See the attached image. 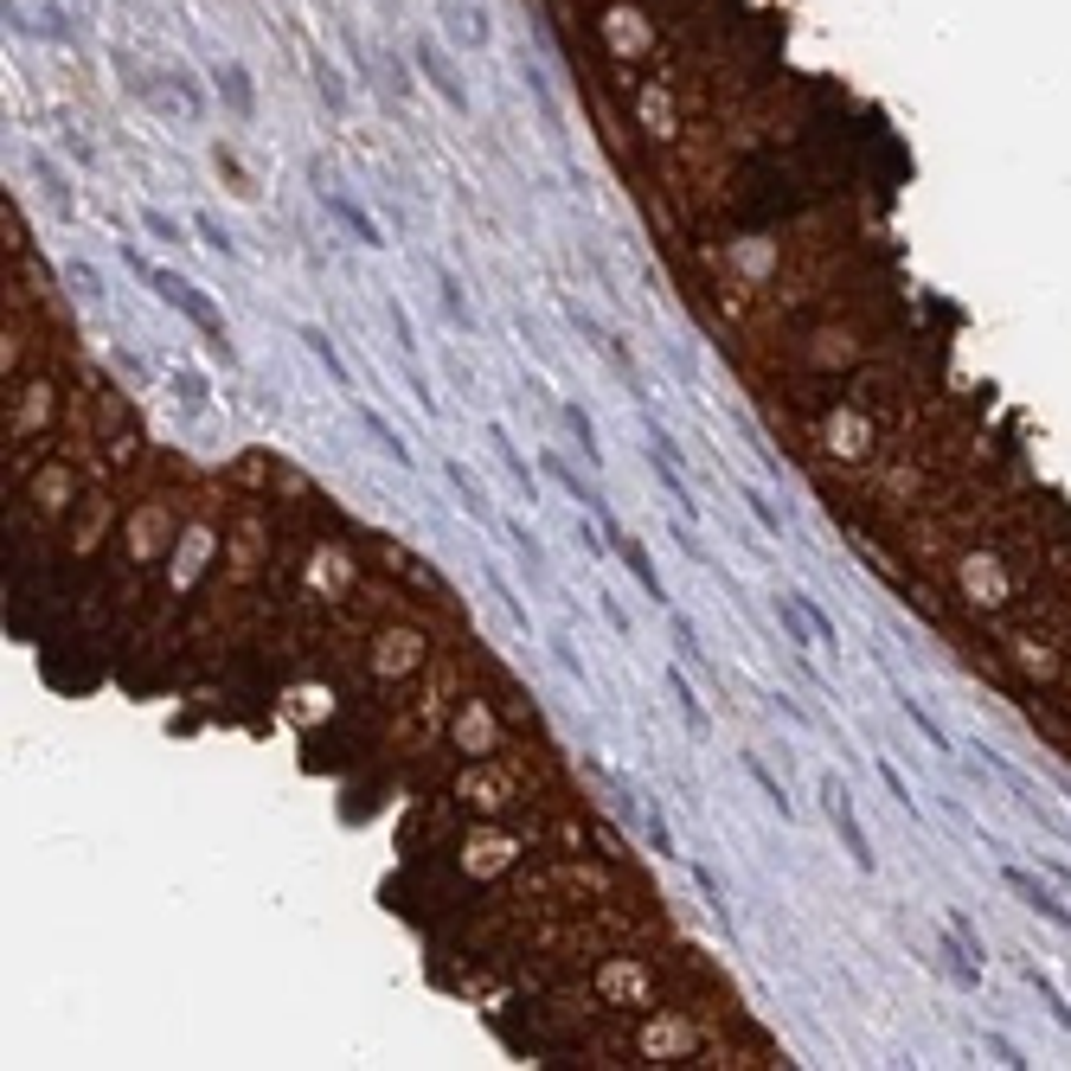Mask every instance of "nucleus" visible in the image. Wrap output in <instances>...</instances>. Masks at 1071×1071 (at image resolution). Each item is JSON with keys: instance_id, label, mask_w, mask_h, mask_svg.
<instances>
[{"instance_id": "b1692460", "label": "nucleus", "mask_w": 1071, "mask_h": 1071, "mask_svg": "<svg viewBox=\"0 0 1071 1071\" xmlns=\"http://www.w3.org/2000/svg\"><path fill=\"white\" fill-rule=\"evenodd\" d=\"M385 321H392V340H398V353H417V328H411V308L398 296H385Z\"/></svg>"}, {"instance_id": "4be33fe9", "label": "nucleus", "mask_w": 1071, "mask_h": 1071, "mask_svg": "<svg viewBox=\"0 0 1071 1071\" xmlns=\"http://www.w3.org/2000/svg\"><path fill=\"white\" fill-rule=\"evenodd\" d=\"M744 776H751V783H757V789H764V802H771V809L783 815V821H789V796H783V783H776V776H771V764H764V757H751V751H744Z\"/></svg>"}, {"instance_id": "bb28decb", "label": "nucleus", "mask_w": 1071, "mask_h": 1071, "mask_svg": "<svg viewBox=\"0 0 1071 1071\" xmlns=\"http://www.w3.org/2000/svg\"><path fill=\"white\" fill-rule=\"evenodd\" d=\"M315 84H321V97H328V110H334V116L347 110V84H340V72H334L321 52H315Z\"/></svg>"}, {"instance_id": "f03ea898", "label": "nucleus", "mask_w": 1071, "mask_h": 1071, "mask_svg": "<svg viewBox=\"0 0 1071 1071\" xmlns=\"http://www.w3.org/2000/svg\"><path fill=\"white\" fill-rule=\"evenodd\" d=\"M565 315L578 321V334H591L597 347H603V353L616 360V372H623V379H629V392H635V405L648 411V385H642V367H635V353H629V340H623V334H616V328H603V321H597L591 308H578V302H565Z\"/></svg>"}, {"instance_id": "6e6552de", "label": "nucleus", "mask_w": 1071, "mask_h": 1071, "mask_svg": "<svg viewBox=\"0 0 1071 1071\" xmlns=\"http://www.w3.org/2000/svg\"><path fill=\"white\" fill-rule=\"evenodd\" d=\"M321 206H328V212H334V219H340V225H347V231H353L360 244H372V251L385 244V231H379V219H367V206H360L353 193H340V186H321Z\"/></svg>"}, {"instance_id": "f704fd0d", "label": "nucleus", "mask_w": 1071, "mask_h": 1071, "mask_svg": "<svg viewBox=\"0 0 1071 1071\" xmlns=\"http://www.w3.org/2000/svg\"><path fill=\"white\" fill-rule=\"evenodd\" d=\"M648 848L662 853V860H680V853H674V834H667V821H662V815L648 821Z\"/></svg>"}, {"instance_id": "c756f323", "label": "nucleus", "mask_w": 1071, "mask_h": 1071, "mask_svg": "<svg viewBox=\"0 0 1071 1071\" xmlns=\"http://www.w3.org/2000/svg\"><path fill=\"white\" fill-rule=\"evenodd\" d=\"M674 648H680L687 662H706V648H700V629H693V616H674Z\"/></svg>"}, {"instance_id": "9b49d317", "label": "nucleus", "mask_w": 1071, "mask_h": 1071, "mask_svg": "<svg viewBox=\"0 0 1071 1071\" xmlns=\"http://www.w3.org/2000/svg\"><path fill=\"white\" fill-rule=\"evenodd\" d=\"M360 424H367V437H372V444H379V456H385L392 469H405V476H411V469H417V456H411V444H405V437H398V430H392V417H379V411H372V405H360Z\"/></svg>"}, {"instance_id": "c9c22d12", "label": "nucleus", "mask_w": 1071, "mask_h": 1071, "mask_svg": "<svg viewBox=\"0 0 1071 1071\" xmlns=\"http://www.w3.org/2000/svg\"><path fill=\"white\" fill-rule=\"evenodd\" d=\"M988 1052H995V1059H1001V1065H1027V1059H1020V1046H1014V1039H988Z\"/></svg>"}, {"instance_id": "cd10ccee", "label": "nucleus", "mask_w": 1071, "mask_h": 1071, "mask_svg": "<svg viewBox=\"0 0 1071 1071\" xmlns=\"http://www.w3.org/2000/svg\"><path fill=\"white\" fill-rule=\"evenodd\" d=\"M33 174H39V181H45V193H52V206H65V212H72V181H65V174H58V167H52L45 154H33Z\"/></svg>"}, {"instance_id": "5701e85b", "label": "nucleus", "mask_w": 1071, "mask_h": 1071, "mask_svg": "<svg viewBox=\"0 0 1071 1071\" xmlns=\"http://www.w3.org/2000/svg\"><path fill=\"white\" fill-rule=\"evenodd\" d=\"M796 603H802V616H809L815 642H821V648H834V655H841V635H834V616H828V610H821V603H815L809 591H796Z\"/></svg>"}, {"instance_id": "aec40b11", "label": "nucleus", "mask_w": 1071, "mask_h": 1071, "mask_svg": "<svg viewBox=\"0 0 1071 1071\" xmlns=\"http://www.w3.org/2000/svg\"><path fill=\"white\" fill-rule=\"evenodd\" d=\"M565 424H571V437H578V449H584V462L591 469H603V444H597V424L584 405H565Z\"/></svg>"}, {"instance_id": "a211bd4d", "label": "nucleus", "mask_w": 1071, "mask_h": 1071, "mask_svg": "<svg viewBox=\"0 0 1071 1071\" xmlns=\"http://www.w3.org/2000/svg\"><path fill=\"white\" fill-rule=\"evenodd\" d=\"M898 706H905V719H911V725H918V739L930 744V751H937V757H957V751H950V732H943V725H937V719H930V712H924V706L911 700V693H898Z\"/></svg>"}, {"instance_id": "1a4fd4ad", "label": "nucleus", "mask_w": 1071, "mask_h": 1071, "mask_svg": "<svg viewBox=\"0 0 1071 1071\" xmlns=\"http://www.w3.org/2000/svg\"><path fill=\"white\" fill-rule=\"evenodd\" d=\"M1001 879H1007V886L1020 892V898H1027V905H1034V911H1039V918H1046V924H1059V930H1071V911H1065V905H1059V892H1052V886H1039L1034 873H1020V866H1001Z\"/></svg>"}, {"instance_id": "473e14b6", "label": "nucleus", "mask_w": 1071, "mask_h": 1071, "mask_svg": "<svg viewBox=\"0 0 1071 1071\" xmlns=\"http://www.w3.org/2000/svg\"><path fill=\"white\" fill-rule=\"evenodd\" d=\"M488 584H494V597H501V603H507V616H514L520 629H533V616H526V603H520V597L507 591V578H501V571H488Z\"/></svg>"}, {"instance_id": "7c9ffc66", "label": "nucleus", "mask_w": 1071, "mask_h": 1071, "mask_svg": "<svg viewBox=\"0 0 1071 1071\" xmlns=\"http://www.w3.org/2000/svg\"><path fill=\"white\" fill-rule=\"evenodd\" d=\"M879 783H886V789H892V802H898V809H905V815H918V802H911V783H905V776L892 771L886 757H879Z\"/></svg>"}, {"instance_id": "39448f33", "label": "nucleus", "mask_w": 1071, "mask_h": 1071, "mask_svg": "<svg viewBox=\"0 0 1071 1071\" xmlns=\"http://www.w3.org/2000/svg\"><path fill=\"white\" fill-rule=\"evenodd\" d=\"M597 526H603V533L616 539V558H623V565H629V578L642 584V597H655V603H667V591H662V571H655V558L642 553V539H629V533H623V526H616V520H597Z\"/></svg>"}, {"instance_id": "6ab92c4d", "label": "nucleus", "mask_w": 1071, "mask_h": 1071, "mask_svg": "<svg viewBox=\"0 0 1071 1071\" xmlns=\"http://www.w3.org/2000/svg\"><path fill=\"white\" fill-rule=\"evenodd\" d=\"M507 539H514V553H520V565L533 571V578H546V546H539V533L526 526V520H507Z\"/></svg>"}, {"instance_id": "4c0bfd02", "label": "nucleus", "mask_w": 1071, "mask_h": 1071, "mask_svg": "<svg viewBox=\"0 0 1071 1071\" xmlns=\"http://www.w3.org/2000/svg\"><path fill=\"white\" fill-rule=\"evenodd\" d=\"M1059 886H1065V892H1071V873H1065V866H1059Z\"/></svg>"}, {"instance_id": "2eb2a0df", "label": "nucleus", "mask_w": 1071, "mask_h": 1071, "mask_svg": "<svg viewBox=\"0 0 1071 1071\" xmlns=\"http://www.w3.org/2000/svg\"><path fill=\"white\" fill-rule=\"evenodd\" d=\"M667 693H674V706H680V719H687V732H693V739H712V719H706L700 693H693V680H687L680 667H667Z\"/></svg>"}, {"instance_id": "423d86ee", "label": "nucleus", "mask_w": 1071, "mask_h": 1071, "mask_svg": "<svg viewBox=\"0 0 1071 1071\" xmlns=\"http://www.w3.org/2000/svg\"><path fill=\"white\" fill-rule=\"evenodd\" d=\"M642 456H648V469H655V488H662L667 501L680 507V520H687V526H700V501L687 494V476L674 469V456H667L662 444H642Z\"/></svg>"}, {"instance_id": "e433bc0d", "label": "nucleus", "mask_w": 1071, "mask_h": 1071, "mask_svg": "<svg viewBox=\"0 0 1071 1071\" xmlns=\"http://www.w3.org/2000/svg\"><path fill=\"white\" fill-rule=\"evenodd\" d=\"M553 655H558V667H571V674H578V680H584V662H578V655H571V642H553Z\"/></svg>"}, {"instance_id": "9d476101", "label": "nucleus", "mask_w": 1071, "mask_h": 1071, "mask_svg": "<svg viewBox=\"0 0 1071 1071\" xmlns=\"http://www.w3.org/2000/svg\"><path fill=\"white\" fill-rule=\"evenodd\" d=\"M444 481H449V494H456V507H462V514H476L481 526H494V507H488V488H481V481L469 476V469H462L456 456H444Z\"/></svg>"}, {"instance_id": "c85d7f7f", "label": "nucleus", "mask_w": 1071, "mask_h": 1071, "mask_svg": "<svg viewBox=\"0 0 1071 1071\" xmlns=\"http://www.w3.org/2000/svg\"><path fill=\"white\" fill-rule=\"evenodd\" d=\"M193 231H199V244H206V251H219L225 263L238 258V244L225 238V225H219V219H206V212H199V219H193Z\"/></svg>"}, {"instance_id": "dca6fc26", "label": "nucleus", "mask_w": 1071, "mask_h": 1071, "mask_svg": "<svg viewBox=\"0 0 1071 1071\" xmlns=\"http://www.w3.org/2000/svg\"><path fill=\"white\" fill-rule=\"evenodd\" d=\"M437 308H444V321L456 334H476V308H469V296H462L456 270H437Z\"/></svg>"}, {"instance_id": "393cba45", "label": "nucleus", "mask_w": 1071, "mask_h": 1071, "mask_svg": "<svg viewBox=\"0 0 1071 1071\" xmlns=\"http://www.w3.org/2000/svg\"><path fill=\"white\" fill-rule=\"evenodd\" d=\"M142 231H149V238H161V244H186V225L167 219L161 206H142Z\"/></svg>"}, {"instance_id": "f8f14e48", "label": "nucleus", "mask_w": 1071, "mask_h": 1071, "mask_svg": "<svg viewBox=\"0 0 1071 1071\" xmlns=\"http://www.w3.org/2000/svg\"><path fill=\"white\" fill-rule=\"evenodd\" d=\"M296 340L308 347V353H315V360H321V367H328V379L340 385V392H353V372H347V360H340V347H334V334H328V328L302 321V328H296Z\"/></svg>"}, {"instance_id": "f3484780", "label": "nucleus", "mask_w": 1071, "mask_h": 1071, "mask_svg": "<svg viewBox=\"0 0 1071 1071\" xmlns=\"http://www.w3.org/2000/svg\"><path fill=\"white\" fill-rule=\"evenodd\" d=\"M776 623H783L789 648H796L802 662H809L815 648H821V642H815V629H809V616H802V603H796V591H783V597H776Z\"/></svg>"}, {"instance_id": "4468645a", "label": "nucleus", "mask_w": 1071, "mask_h": 1071, "mask_svg": "<svg viewBox=\"0 0 1071 1071\" xmlns=\"http://www.w3.org/2000/svg\"><path fill=\"white\" fill-rule=\"evenodd\" d=\"M488 444H494V456L507 462V476L520 481V494L526 501H539V469H526V456L514 449V437H507V424H488Z\"/></svg>"}, {"instance_id": "72a5a7b5", "label": "nucleus", "mask_w": 1071, "mask_h": 1071, "mask_svg": "<svg viewBox=\"0 0 1071 1071\" xmlns=\"http://www.w3.org/2000/svg\"><path fill=\"white\" fill-rule=\"evenodd\" d=\"M405 379H411V398H417V411H424V417H437V392H430V379H424V372H405Z\"/></svg>"}, {"instance_id": "7ed1b4c3", "label": "nucleus", "mask_w": 1071, "mask_h": 1071, "mask_svg": "<svg viewBox=\"0 0 1071 1071\" xmlns=\"http://www.w3.org/2000/svg\"><path fill=\"white\" fill-rule=\"evenodd\" d=\"M821 802H828V821L841 828V841H848V853H853V866L860 873H873L879 866V853H873V841H866V828H860V815H853V796H848V783H821Z\"/></svg>"}, {"instance_id": "2f4dec72", "label": "nucleus", "mask_w": 1071, "mask_h": 1071, "mask_svg": "<svg viewBox=\"0 0 1071 1071\" xmlns=\"http://www.w3.org/2000/svg\"><path fill=\"white\" fill-rule=\"evenodd\" d=\"M591 597H597V610H603V623H610V635H623V642H629V610L610 591H591Z\"/></svg>"}, {"instance_id": "20e7f679", "label": "nucleus", "mask_w": 1071, "mask_h": 1071, "mask_svg": "<svg viewBox=\"0 0 1071 1071\" xmlns=\"http://www.w3.org/2000/svg\"><path fill=\"white\" fill-rule=\"evenodd\" d=\"M411 52H417V72H424V84H430V90H437V97H444L456 116H469V90H462L456 65L444 58V45H437L430 33H417V45H411Z\"/></svg>"}, {"instance_id": "0eeeda50", "label": "nucleus", "mask_w": 1071, "mask_h": 1071, "mask_svg": "<svg viewBox=\"0 0 1071 1071\" xmlns=\"http://www.w3.org/2000/svg\"><path fill=\"white\" fill-rule=\"evenodd\" d=\"M539 476H546V481H558V488H565V494H571L578 507H591L597 520H610V507H603V494H597L591 481L578 476V469H571V462L558 456V449H539Z\"/></svg>"}, {"instance_id": "ddd939ff", "label": "nucleus", "mask_w": 1071, "mask_h": 1071, "mask_svg": "<svg viewBox=\"0 0 1071 1071\" xmlns=\"http://www.w3.org/2000/svg\"><path fill=\"white\" fill-rule=\"evenodd\" d=\"M212 84H219V97L231 103V116H244V122L258 116V90H251V72H244V65H231V58H225L219 72H212Z\"/></svg>"}, {"instance_id": "f257e3e1", "label": "nucleus", "mask_w": 1071, "mask_h": 1071, "mask_svg": "<svg viewBox=\"0 0 1071 1071\" xmlns=\"http://www.w3.org/2000/svg\"><path fill=\"white\" fill-rule=\"evenodd\" d=\"M154 296L167 302V308H181L186 321L206 334V347L219 353V367H238V347H231V334H225V315H219V308H212L206 296H199L193 283H186L181 270H154Z\"/></svg>"}, {"instance_id": "a878e982", "label": "nucleus", "mask_w": 1071, "mask_h": 1071, "mask_svg": "<svg viewBox=\"0 0 1071 1071\" xmlns=\"http://www.w3.org/2000/svg\"><path fill=\"white\" fill-rule=\"evenodd\" d=\"M1027 982H1034V988H1039V1001H1046V1014H1052V1020H1059V1027H1065V1034H1071V1007H1065V995L1052 988V975H1039V969H1027Z\"/></svg>"}, {"instance_id": "412c9836", "label": "nucleus", "mask_w": 1071, "mask_h": 1071, "mask_svg": "<svg viewBox=\"0 0 1071 1071\" xmlns=\"http://www.w3.org/2000/svg\"><path fill=\"white\" fill-rule=\"evenodd\" d=\"M739 494H744V514L757 520V533H764V539H783V514L771 507V494H764V488H739Z\"/></svg>"}]
</instances>
